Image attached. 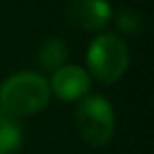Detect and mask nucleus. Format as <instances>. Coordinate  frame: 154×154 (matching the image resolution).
<instances>
[{
    "mask_svg": "<svg viewBox=\"0 0 154 154\" xmlns=\"http://www.w3.org/2000/svg\"><path fill=\"white\" fill-rule=\"evenodd\" d=\"M76 127L90 146H105L115 129V115L111 103L102 96H88L76 109Z\"/></svg>",
    "mask_w": 154,
    "mask_h": 154,
    "instance_id": "3",
    "label": "nucleus"
},
{
    "mask_svg": "<svg viewBox=\"0 0 154 154\" xmlns=\"http://www.w3.org/2000/svg\"><path fill=\"white\" fill-rule=\"evenodd\" d=\"M90 84L92 76L88 70H84L82 66H74V64H64L53 72L49 90H53V94L64 102H74L88 94Z\"/></svg>",
    "mask_w": 154,
    "mask_h": 154,
    "instance_id": "5",
    "label": "nucleus"
},
{
    "mask_svg": "<svg viewBox=\"0 0 154 154\" xmlns=\"http://www.w3.org/2000/svg\"><path fill=\"white\" fill-rule=\"evenodd\" d=\"M22 146V125L18 117L0 109V154H14Z\"/></svg>",
    "mask_w": 154,
    "mask_h": 154,
    "instance_id": "6",
    "label": "nucleus"
},
{
    "mask_svg": "<svg viewBox=\"0 0 154 154\" xmlns=\"http://www.w3.org/2000/svg\"><path fill=\"white\" fill-rule=\"evenodd\" d=\"M49 82L37 72H18L0 86V109L12 117L39 113L49 103Z\"/></svg>",
    "mask_w": 154,
    "mask_h": 154,
    "instance_id": "1",
    "label": "nucleus"
},
{
    "mask_svg": "<svg viewBox=\"0 0 154 154\" xmlns=\"http://www.w3.org/2000/svg\"><path fill=\"white\" fill-rule=\"evenodd\" d=\"M37 59H39V64H41L45 70H59L60 66H64L68 59V47L63 39L59 37H53V39H47L41 47H39V53H37Z\"/></svg>",
    "mask_w": 154,
    "mask_h": 154,
    "instance_id": "7",
    "label": "nucleus"
},
{
    "mask_svg": "<svg viewBox=\"0 0 154 154\" xmlns=\"http://www.w3.org/2000/svg\"><path fill=\"white\" fill-rule=\"evenodd\" d=\"M117 27L123 33H140L144 29V20L139 12L135 10H125L117 16Z\"/></svg>",
    "mask_w": 154,
    "mask_h": 154,
    "instance_id": "8",
    "label": "nucleus"
},
{
    "mask_svg": "<svg viewBox=\"0 0 154 154\" xmlns=\"http://www.w3.org/2000/svg\"><path fill=\"white\" fill-rule=\"evenodd\" d=\"M90 76L100 82H117L129 66V49L121 37L113 33H102L92 41L88 49Z\"/></svg>",
    "mask_w": 154,
    "mask_h": 154,
    "instance_id": "2",
    "label": "nucleus"
},
{
    "mask_svg": "<svg viewBox=\"0 0 154 154\" xmlns=\"http://www.w3.org/2000/svg\"><path fill=\"white\" fill-rule=\"evenodd\" d=\"M111 18L107 0H72L66 6V20L70 26L84 31H100Z\"/></svg>",
    "mask_w": 154,
    "mask_h": 154,
    "instance_id": "4",
    "label": "nucleus"
}]
</instances>
